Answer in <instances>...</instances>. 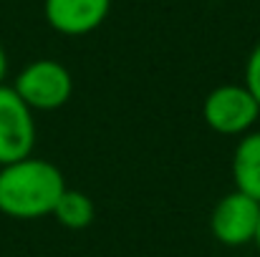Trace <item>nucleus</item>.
<instances>
[{
    "label": "nucleus",
    "instance_id": "f257e3e1",
    "mask_svg": "<svg viewBox=\"0 0 260 257\" xmlns=\"http://www.w3.org/2000/svg\"><path fill=\"white\" fill-rule=\"evenodd\" d=\"M66 179L61 169L33 154L0 167V212L13 219H41L53 214Z\"/></svg>",
    "mask_w": 260,
    "mask_h": 257
},
{
    "label": "nucleus",
    "instance_id": "f03ea898",
    "mask_svg": "<svg viewBox=\"0 0 260 257\" xmlns=\"http://www.w3.org/2000/svg\"><path fill=\"white\" fill-rule=\"evenodd\" d=\"M13 88L30 111H53L71 98L74 79L63 63L51 58H38L15 76Z\"/></svg>",
    "mask_w": 260,
    "mask_h": 257
},
{
    "label": "nucleus",
    "instance_id": "7ed1b4c3",
    "mask_svg": "<svg viewBox=\"0 0 260 257\" xmlns=\"http://www.w3.org/2000/svg\"><path fill=\"white\" fill-rule=\"evenodd\" d=\"M202 116L212 131L222 136H240L255 126L260 106L245 86L225 84L207 93L202 103Z\"/></svg>",
    "mask_w": 260,
    "mask_h": 257
},
{
    "label": "nucleus",
    "instance_id": "20e7f679",
    "mask_svg": "<svg viewBox=\"0 0 260 257\" xmlns=\"http://www.w3.org/2000/svg\"><path fill=\"white\" fill-rule=\"evenodd\" d=\"M36 119L13 86H0V167L33 154Z\"/></svg>",
    "mask_w": 260,
    "mask_h": 257
},
{
    "label": "nucleus",
    "instance_id": "39448f33",
    "mask_svg": "<svg viewBox=\"0 0 260 257\" xmlns=\"http://www.w3.org/2000/svg\"><path fill=\"white\" fill-rule=\"evenodd\" d=\"M258 222L260 202L235 189L215 204L210 214V232L217 242L228 247H243L255 240Z\"/></svg>",
    "mask_w": 260,
    "mask_h": 257
},
{
    "label": "nucleus",
    "instance_id": "423d86ee",
    "mask_svg": "<svg viewBox=\"0 0 260 257\" xmlns=\"http://www.w3.org/2000/svg\"><path fill=\"white\" fill-rule=\"evenodd\" d=\"M111 0H46L43 15L61 35L93 33L109 15Z\"/></svg>",
    "mask_w": 260,
    "mask_h": 257
},
{
    "label": "nucleus",
    "instance_id": "0eeeda50",
    "mask_svg": "<svg viewBox=\"0 0 260 257\" xmlns=\"http://www.w3.org/2000/svg\"><path fill=\"white\" fill-rule=\"evenodd\" d=\"M235 189L260 202V131H248L233 154Z\"/></svg>",
    "mask_w": 260,
    "mask_h": 257
},
{
    "label": "nucleus",
    "instance_id": "6e6552de",
    "mask_svg": "<svg viewBox=\"0 0 260 257\" xmlns=\"http://www.w3.org/2000/svg\"><path fill=\"white\" fill-rule=\"evenodd\" d=\"M53 217L69 230H86L96 217V207L88 194L66 187V192L61 194V199L53 209Z\"/></svg>",
    "mask_w": 260,
    "mask_h": 257
},
{
    "label": "nucleus",
    "instance_id": "1a4fd4ad",
    "mask_svg": "<svg viewBox=\"0 0 260 257\" xmlns=\"http://www.w3.org/2000/svg\"><path fill=\"white\" fill-rule=\"evenodd\" d=\"M245 88L260 106V43L250 51L248 63H245Z\"/></svg>",
    "mask_w": 260,
    "mask_h": 257
},
{
    "label": "nucleus",
    "instance_id": "9d476101",
    "mask_svg": "<svg viewBox=\"0 0 260 257\" xmlns=\"http://www.w3.org/2000/svg\"><path fill=\"white\" fill-rule=\"evenodd\" d=\"M5 74H8V56H5V48L0 46V86L5 81Z\"/></svg>",
    "mask_w": 260,
    "mask_h": 257
},
{
    "label": "nucleus",
    "instance_id": "9b49d317",
    "mask_svg": "<svg viewBox=\"0 0 260 257\" xmlns=\"http://www.w3.org/2000/svg\"><path fill=\"white\" fill-rule=\"evenodd\" d=\"M255 245H258V250H260V222H258V232H255V240H253Z\"/></svg>",
    "mask_w": 260,
    "mask_h": 257
}]
</instances>
